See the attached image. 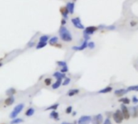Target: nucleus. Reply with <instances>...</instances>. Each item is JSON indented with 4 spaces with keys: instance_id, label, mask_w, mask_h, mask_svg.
Returning <instances> with one entry per match:
<instances>
[{
    "instance_id": "1",
    "label": "nucleus",
    "mask_w": 138,
    "mask_h": 124,
    "mask_svg": "<svg viewBox=\"0 0 138 124\" xmlns=\"http://www.w3.org/2000/svg\"><path fill=\"white\" fill-rule=\"evenodd\" d=\"M59 36L60 39L64 42H71L73 40L72 34L65 26H61L59 28Z\"/></svg>"
},
{
    "instance_id": "2",
    "label": "nucleus",
    "mask_w": 138,
    "mask_h": 124,
    "mask_svg": "<svg viewBox=\"0 0 138 124\" xmlns=\"http://www.w3.org/2000/svg\"><path fill=\"white\" fill-rule=\"evenodd\" d=\"M24 105L23 103L18 104L17 106H15L14 107L13 110H12L11 113L10 114V119H13L17 118V116L22 112V110H24Z\"/></svg>"
},
{
    "instance_id": "3",
    "label": "nucleus",
    "mask_w": 138,
    "mask_h": 124,
    "mask_svg": "<svg viewBox=\"0 0 138 124\" xmlns=\"http://www.w3.org/2000/svg\"><path fill=\"white\" fill-rule=\"evenodd\" d=\"M112 118H113L115 123H121L124 119V117L123 115V113H122L121 110H116V111L112 115Z\"/></svg>"
},
{
    "instance_id": "4",
    "label": "nucleus",
    "mask_w": 138,
    "mask_h": 124,
    "mask_svg": "<svg viewBox=\"0 0 138 124\" xmlns=\"http://www.w3.org/2000/svg\"><path fill=\"white\" fill-rule=\"evenodd\" d=\"M71 22H72V24L73 25V27H74L75 28L81 29V30H84V29H85L84 25L82 24L81 19H80L79 17L73 18L71 19Z\"/></svg>"
},
{
    "instance_id": "5",
    "label": "nucleus",
    "mask_w": 138,
    "mask_h": 124,
    "mask_svg": "<svg viewBox=\"0 0 138 124\" xmlns=\"http://www.w3.org/2000/svg\"><path fill=\"white\" fill-rule=\"evenodd\" d=\"M92 122V117L89 115H82L78 120V124H90Z\"/></svg>"
},
{
    "instance_id": "6",
    "label": "nucleus",
    "mask_w": 138,
    "mask_h": 124,
    "mask_svg": "<svg viewBox=\"0 0 138 124\" xmlns=\"http://www.w3.org/2000/svg\"><path fill=\"white\" fill-rule=\"evenodd\" d=\"M98 30H99V27H95V26H88V27L85 28V29L83 30V33L91 35Z\"/></svg>"
},
{
    "instance_id": "7",
    "label": "nucleus",
    "mask_w": 138,
    "mask_h": 124,
    "mask_svg": "<svg viewBox=\"0 0 138 124\" xmlns=\"http://www.w3.org/2000/svg\"><path fill=\"white\" fill-rule=\"evenodd\" d=\"M120 110H121L122 113H123L124 119H129V118L131 117L130 111H129V110L128 109V107L125 106V104L122 103V105L120 106Z\"/></svg>"
},
{
    "instance_id": "8",
    "label": "nucleus",
    "mask_w": 138,
    "mask_h": 124,
    "mask_svg": "<svg viewBox=\"0 0 138 124\" xmlns=\"http://www.w3.org/2000/svg\"><path fill=\"white\" fill-rule=\"evenodd\" d=\"M92 124H103L104 123V116L101 114H98V115L92 117Z\"/></svg>"
},
{
    "instance_id": "9",
    "label": "nucleus",
    "mask_w": 138,
    "mask_h": 124,
    "mask_svg": "<svg viewBox=\"0 0 138 124\" xmlns=\"http://www.w3.org/2000/svg\"><path fill=\"white\" fill-rule=\"evenodd\" d=\"M86 48H88V41L84 40L83 42H82L81 45H79V46H73L72 49L73 51H82L86 49Z\"/></svg>"
},
{
    "instance_id": "10",
    "label": "nucleus",
    "mask_w": 138,
    "mask_h": 124,
    "mask_svg": "<svg viewBox=\"0 0 138 124\" xmlns=\"http://www.w3.org/2000/svg\"><path fill=\"white\" fill-rule=\"evenodd\" d=\"M60 12L64 19H68V15L69 14V10L67 9L66 6H62V7L60 8Z\"/></svg>"
},
{
    "instance_id": "11",
    "label": "nucleus",
    "mask_w": 138,
    "mask_h": 124,
    "mask_svg": "<svg viewBox=\"0 0 138 124\" xmlns=\"http://www.w3.org/2000/svg\"><path fill=\"white\" fill-rule=\"evenodd\" d=\"M66 6L67 7V9L69 10V14L73 15V13H74V7H75L74 2H68L66 3Z\"/></svg>"
},
{
    "instance_id": "12",
    "label": "nucleus",
    "mask_w": 138,
    "mask_h": 124,
    "mask_svg": "<svg viewBox=\"0 0 138 124\" xmlns=\"http://www.w3.org/2000/svg\"><path fill=\"white\" fill-rule=\"evenodd\" d=\"M128 92V90L127 89H119L115 91V95L117 97H122L124 96V94H126Z\"/></svg>"
},
{
    "instance_id": "13",
    "label": "nucleus",
    "mask_w": 138,
    "mask_h": 124,
    "mask_svg": "<svg viewBox=\"0 0 138 124\" xmlns=\"http://www.w3.org/2000/svg\"><path fill=\"white\" fill-rule=\"evenodd\" d=\"M53 77H55L56 79H65V78L66 77V73H62L61 71L60 72L57 71L53 73Z\"/></svg>"
},
{
    "instance_id": "14",
    "label": "nucleus",
    "mask_w": 138,
    "mask_h": 124,
    "mask_svg": "<svg viewBox=\"0 0 138 124\" xmlns=\"http://www.w3.org/2000/svg\"><path fill=\"white\" fill-rule=\"evenodd\" d=\"M130 115L133 118H137L138 117V111H137V106H132L129 109Z\"/></svg>"
},
{
    "instance_id": "15",
    "label": "nucleus",
    "mask_w": 138,
    "mask_h": 124,
    "mask_svg": "<svg viewBox=\"0 0 138 124\" xmlns=\"http://www.w3.org/2000/svg\"><path fill=\"white\" fill-rule=\"evenodd\" d=\"M14 102H15V97H14V96H9L7 98L5 99V101H4L5 105L7 106H11Z\"/></svg>"
},
{
    "instance_id": "16",
    "label": "nucleus",
    "mask_w": 138,
    "mask_h": 124,
    "mask_svg": "<svg viewBox=\"0 0 138 124\" xmlns=\"http://www.w3.org/2000/svg\"><path fill=\"white\" fill-rule=\"evenodd\" d=\"M49 116L51 119H53L54 120H56V121H58V120L60 119H59V114H58V112H57L56 110H51Z\"/></svg>"
},
{
    "instance_id": "17",
    "label": "nucleus",
    "mask_w": 138,
    "mask_h": 124,
    "mask_svg": "<svg viewBox=\"0 0 138 124\" xmlns=\"http://www.w3.org/2000/svg\"><path fill=\"white\" fill-rule=\"evenodd\" d=\"M62 79H57V81L52 85V88L53 90H57L62 85Z\"/></svg>"
},
{
    "instance_id": "18",
    "label": "nucleus",
    "mask_w": 138,
    "mask_h": 124,
    "mask_svg": "<svg viewBox=\"0 0 138 124\" xmlns=\"http://www.w3.org/2000/svg\"><path fill=\"white\" fill-rule=\"evenodd\" d=\"M79 93V90L78 89H72V90H69L68 91V93H67V95L69 97H73L74 95H77V94Z\"/></svg>"
},
{
    "instance_id": "19",
    "label": "nucleus",
    "mask_w": 138,
    "mask_h": 124,
    "mask_svg": "<svg viewBox=\"0 0 138 124\" xmlns=\"http://www.w3.org/2000/svg\"><path fill=\"white\" fill-rule=\"evenodd\" d=\"M58 42V37L54 35V36H52L49 40V44L51 45H56L57 43Z\"/></svg>"
},
{
    "instance_id": "20",
    "label": "nucleus",
    "mask_w": 138,
    "mask_h": 124,
    "mask_svg": "<svg viewBox=\"0 0 138 124\" xmlns=\"http://www.w3.org/2000/svg\"><path fill=\"white\" fill-rule=\"evenodd\" d=\"M112 90V87L111 86H107L104 88V89H102L99 91V93H110L111 91Z\"/></svg>"
},
{
    "instance_id": "21",
    "label": "nucleus",
    "mask_w": 138,
    "mask_h": 124,
    "mask_svg": "<svg viewBox=\"0 0 138 124\" xmlns=\"http://www.w3.org/2000/svg\"><path fill=\"white\" fill-rule=\"evenodd\" d=\"M47 44H48L47 42H44V41H40L39 40V42H38L37 44L36 45V48L37 50H39V49H40V48H44Z\"/></svg>"
},
{
    "instance_id": "22",
    "label": "nucleus",
    "mask_w": 138,
    "mask_h": 124,
    "mask_svg": "<svg viewBox=\"0 0 138 124\" xmlns=\"http://www.w3.org/2000/svg\"><path fill=\"white\" fill-rule=\"evenodd\" d=\"M34 113H35V109L34 108H28L27 110H26V112H25V115L28 116V117H30V116H33L34 115Z\"/></svg>"
},
{
    "instance_id": "23",
    "label": "nucleus",
    "mask_w": 138,
    "mask_h": 124,
    "mask_svg": "<svg viewBox=\"0 0 138 124\" xmlns=\"http://www.w3.org/2000/svg\"><path fill=\"white\" fill-rule=\"evenodd\" d=\"M16 93V90H15V88H9V89L6 91V93L8 96H13L14 94Z\"/></svg>"
},
{
    "instance_id": "24",
    "label": "nucleus",
    "mask_w": 138,
    "mask_h": 124,
    "mask_svg": "<svg viewBox=\"0 0 138 124\" xmlns=\"http://www.w3.org/2000/svg\"><path fill=\"white\" fill-rule=\"evenodd\" d=\"M24 122L23 119L21 118H15V119H13L11 121V124H20V123H22Z\"/></svg>"
},
{
    "instance_id": "25",
    "label": "nucleus",
    "mask_w": 138,
    "mask_h": 124,
    "mask_svg": "<svg viewBox=\"0 0 138 124\" xmlns=\"http://www.w3.org/2000/svg\"><path fill=\"white\" fill-rule=\"evenodd\" d=\"M58 106H59V104L55 103V104H53V105H51L49 107H47L46 110H56L57 108H58Z\"/></svg>"
},
{
    "instance_id": "26",
    "label": "nucleus",
    "mask_w": 138,
    "mask_h": 124,
    "mask_svg": "<svg viewBox=\"0 0 138 124\" xmlns=\"http://www.w3.org/2000/svg\"><path fill=\"white\" fill-rule=\"evenodd\" d=\"M119 102H122L123 104H125V105H128L130 103V99L128 97H121V98L119 100Z\"/></svg>"
},
{
    "instance_id": "27",
    "label": "nucleus",
    "mask_w": 138,
    "mask_h": 124,
    "mask_svg": "<svg viewBox=\"0 0 138 124\" xmlns=\"http://www.w3.org/2000/svg\"><path fill=\"white\" fill-rule=\"evenodd\" d=\"M49 35H42L40 37L39 39V40L40 41H44V42H47V41H49Z\"/></svg>"
},
{
    "instance_id": "28",
    "label": "nucleus",
    "mask_w": 138,
    "mask_h": 124,
    "mask_svg": "<svg viewBox=\"0 0 138 124\" xmlns=\"http://www.w3.org/2000/svg\"><path fill=\"white\" fill-rule=\"evenodd\" d=\"M127 90L128 91H138V85H136V86H128Z\"/></svg>"
},
{
    "instance_id": "29",
    "label": "nucleus",
    "mask_w": 138,
    "mask_h": 124,
    "mask_svg": "<svg viewBox=\"0 0 138 124\" xmlns=\"http://www.w3.org/2000/svg\"><path fill=\"white\" fill-rule=\"evenodd\" d=\"M57 64L58 65V66H60L61 68H62L64 66H66L67 63L64 61H57Z\"/></svg>"
},
{
    "instance_id": "30",
    "label": "nucleus",
    "mask_w": 138,
    "mask_h": 124,
    "mask_svg": "<svg viewBox=\"0 0 138 124\" xmlns=\"http://www.w3.org/2000/svg\"><path fill=\"white\" fill-rule=\"evenodd\" d=\"M70 81H71V79H70L69 77H66L65 79H64V81H63L62 85H63L64 86H67V85H69L70 83Z\"/></svg>"
},
{
    "instance_id": "31",
    "label": "nucleus",
    "mask_w": 138,
    "mask_h": 124,
    "mask_svg": "<svg viewBox=\"0 0 138 124\" xmlns=\"http://www.w3.org/2000/svg\"><path fill=\"white\" fill-rule=\"evenodd\" d=\"M88 48H90V49H94V48H95V42H93V41H89V42H88Z\"/></svg>"
},
{
    "instance_id": "32",
    "label": "nucleus",
    "mask_w": 138,
    "mask_h": 124,
    "mask_svg": "<svg viewBox=\"0 0 138 124\" xmlns=\"http://www.w3.org/2000/svg\"><path fill=\"white\" fill-rule=\"evenodd\" d=\"M106 29L109 31H114L116 29V27L115 25H110V26H106Z\"/></svg>"
},
{
    "instance_id": "33",
    "label": "nucleus",
    "mask_w": 138,
    "mask_h": 124,
    "mask_svg": "<svg viewBox=\"0 0 138 124\" xmlns=\"http://www.w3.org/2000/svg\"><path fill=\"white\" fill-rule=\"evenodd\" d=\"M44 84H45L46 86H50V85L52 84V79H51V78H45V79H44Z\"/></svg>"
},
{
    "instance_id": "34",
    "label": "nucleus",
    "mask_w": 138,
    "mask_h": 124,
    "mask_svg": "<svg viewBox=\"0 0 138 124\" xmlns=\"http://www.w3.org/2000/svg\"><path fill=\"white\" fill-rule=\"evenodd\" d=\"M69 71V68H68V66H64V67H62V68H61V72H62V73H67V72Z\"/></svg>"
},
{
    "instance_id": "35",
    "label": "nucleus",
    "mask_w": 138,
    "mask_h": 124,
    "mask_svg": "<svg viewBox=\"0 0 138 124\" xmlns=\"http://www.w3.org/2000/svg\"><path fill=\"white\" fill-rule=\"evenodd\" d=\"M72 112H73V107L71 106L67 107L66 110V114H71Z\"/></svg>"
},
{
    "instance_id": "36",
    "label": "nucleus",
    "mask_w": 138,
    "mask_h": 124,
    "mask_svg": "<svg viewBox=\"0 0 138 124\" xmlns=\"http://www.w3.org/2000/svg\"><path fill=\"white\" fill-rule=\"evenodd\" d=\"M83 39H84L85 40H87V41H88V40H90V39H91V35L83 33Z\"/></svg>"
},
{
    "instance_id": "37",
    "label": "nucleus",
    "mask_w": 138,
    "mask_h": 124,
    "mask_svg": "<svg viewBox=\"0 0 138 124\" xmlns=\"http://www.w3.org/2000/svg\"><path fill=\"white\" fill-rule=\"evenodd\" d=\"M103 124H112L111 121V119H109V118H107L104 121V123Z\"/></svg>"
},
{
    "instance_id": "38",
    "label": "nucleus",
    "mask_w": 138,
    "mask_h": 124,
    "mask_svg": "<svg viewBox=\"0 0 138 124\" xmlns=\"http://www.w3.org/2000/svg\"><path fill=\"white\" fill-rule=\"evenodd\" d=\"M132 101H133V102L134 104H137V103H138V97L136 96H133V98H132Z\"/></svg>"
},
{
    "instance_id": "39",
    "label": "nucleus",
    "mask_w": 138,
    "mask_h": 124,
    "mask_svg": "<svg viewBox=\"0 0 138 124\" xmlns=\"http://www.w3.org/2000/svg\"><path fill=\"white\" fill-rule=\"evenodd\" d=\"M34 45H35V42L34 41H33V42L31 41V42H29V43L28 44V46L29 47V48H33Z\"/></svg>"
},
{
    "instance_id": "40",
    "label": "nucleus",
    "mask_w": 138,
    "mask_h": 124,
    "mask_svg": "<svg viewBox=\"0 0 138 124\" xmlns=\"http://www.w3.org/2000/svg\"><path fill=\"white\" fill-rule=\"evenodd\" d=\"M61 24H62V26H65L66 24V19L63 18L62 19V21H61Z\"/></svg>"
},
{
    "instance_id": "41",
    "label": "nucleus",
    "mask_w": 138,
    "mask_h": 124,
    "mask_svg": "<svg viewBox=\"0 0 138 124\" xmlns=\"http://www.w3.org/2000/svg\"><path fill=\"white\" fill-rule=\"evenodd\" d=\"M137 25V22H135V21H132L130 23V26L131 27H134V26H136Z\"/></svg>"
},
{
    "instance_id": "42",
    "label": "nucleus",
    "mask_w": 138,
    "mask_h": 124,
    "mask_svg": "<svg viewBox=\"0 0 138 124\" xmlns=\"http://www.w3.org/2000/svg\"><path fill=\"white\" fill-rule=\"evenodd\" d=\"M76 115H77V112H76V111H73V112H72V115H73V116H75Z\"/></svg>"
},
{
    "instance_id": "43",
    "label": "nucleus",
    "mask_w": 138,
    "mask_h": 124,
    "mask_svg": "<svg viewBox=\"0 0 138 124\" xmlns=\"http://www.w3.org/2000/svg\"><path fill=\"white\" fill-rule=\"evenodd\" d=\"M62 124H69V123H66V122H63Z\"/></svg>"
},
{
    "instance_id": "44",
    "label": "nucleus",
    "mask_w": 138,
    "mask_h": 124,
    "mask_svg": "<svg viewBox=\"0 0 138 124\" xmlns=\"http://www.w3.org/2000/svg\"><path fill=\"white\" fill-rule=\"evenodd\" d=\"M137 111H138V106H137Z\"/></svg>"
},
{
    "instance_id": "45",
    "label": "nucleus",
    "mask_w": 138,
    "mask_h": 124,
    "mask_svg": "<svg viewBox=\"0 0 138 124\" xmlns=\"http://www.w3.org/2000/svg\"><path fill=\"white\" fill-rule=\"evenodd\" d=\"M69 124H75V123H69Z\"/></svg>"
},
{
    "instance_id": "46",
    "label": "nucleus",
    "mask_w": 138,
    "mask_h": 124,
    "mask_svg": "<svg viewBox=\"0 0 138 124\" xmlns=\"http://www.w3.org/2000/svg\"><path fill=\"white\" fill-rule=\"evenodd\" d=\"M73 1H76V0H73Z\"/></svg>"
}]
</instances>
